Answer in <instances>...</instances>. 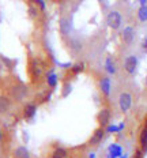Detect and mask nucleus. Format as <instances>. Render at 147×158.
Returning a JSON list of instances; mask_svg holds the SVG:
<instances>
[{
  "label": "nucleus",
  "mask_w": 147,
  "mask_h": 158,
  "mask_svg": "<svg viewBox=\"0 0 147 158\" xmlns=\"http://www.w3.org/2000/svg\"><path fill=\"white\" fill-rule=\"evenodd\" d=\"M38 12H40V10H38L37 7H35V6H33V4H31L30 7H29V15H30L33 19L38 18V15H40V14H38Z\"/></svg>",
  "instance_id": "obj_24"
},
{
  "label": "nucleus",
  "mask_w": 147,
  "mask_h": 158,
  "mask_svg": "<svg viewBox=\"0 0 147 158\" xmlns=\"http://www.w3.org/2000/svg\"><path fill=\"white\" fill-rule=\"evenodd\" d=\"M138 65H139V59L136 57L135 55H129L125 57L124 60V70H125L127 74L133 75L138 70Z\"/></svg>",
  "instance_id": "obj_4"
},
{
  "label": "nucleus",
  "mask_w": 147,
  "mask_h": 158,
  "mask_svg": "<svg viewBox=\"0 0 147 158\" xmlns=\"http://www.w3.org/2000/svg\"><path fill=\"white\" fill-rule=\"evenodd\" d=\"M124 154V149L121 144L112 143L108 146V158H120Z\"/></svg>",
  "instance_id": "obj_10"
},
{
  "label": "nucleus",
  "mask_w": 147,
  "mask_h": 158,
  "mask_svg": "<svg viewBox=\"0 0 147 158\" xmlns=\"http://www.w3.org/2000/svg\"><path fill=\"white\" fill-rule=\"evenodd\" d=\"M145 83H146V87H147V77H146V79H145Z\"/></svg>",
  "instance_id": "obj_30"
},
{
  "label": "nucleus",
  "mask_w": 147,
  "mask_h": 158,
  "mask_svg": "<svg viewBox=\"0 0 147 158\" xmlns=\"http://www.w3.org/2000/svg\"><path fill=\"white\" fill-rule=\"evenodd\" d=\"M104 68H105L106 74L109 75H114L117 72V65H116V61L113 60V57L108 56L105 59V63H104Z\"/></svg>",
  "instance_id": "obj_14"
},
{
  "label": "nucleus",
  "mask_w": 147,
  "mask_h": 158,
  "mask_svg": "<svg viewBox=\"0 0 147 158\" xmlns=\"http://www.w3.org/2000/svg\"><path fill=\"white\" fill-rule=\"evenodd\" d=\"M110 118H112V110H110L109 108H102V109L98 112L97 120H98L100 127L106 128L110 124Z\"/></svg>",
  "instance_id": "obj_5"
},
{
  "label": "nucleus",
  "mask_w": 147,
  "mask_h": 158,
  "mask_svg": "<svg viewBox=\"0 0 147 158\" xmlns=\"http://www.w3.org/2000/svg\"><path fill=\"white\" fill-rule=\"evenodd\" d=\"M87 158H97V156H96V153H93V151H91V153H89Z\"/></svg>",
  "instance_id": "obj_27"
},
{
  "label": "nucleus",
  "mask_w": 147,
  "mask_h": 158,
  "mask_svg": "<svg viewBox=\"0 0 147 158\" xmlns=\"http://www.w3.org/2000/svg\"><path fill=\"white\" fill-rule=\"evenodd\" d=\"M120 158H128V156H127V154H123V156L120 157Z\"/></svg>",
  "instance_id": "obj_29"
},
{
  "label": "nucleus",
  "mask_w": 147,
  "mask_h": 158,
  "mask_svg": "<svg viewBox=\"0 0 147 158\" xmlns=\"http://www.w3.org/2000/svg\"><path fill=\"white\" fill-rule=\"evenodd\" d=\"M139 4H140V7L142 6H147V0H139Z\"/></svg>",
  "instance_id": "obj_26"
},
{
  "label": "nucleus",
  "mask_w": 147,
  "mask_h": 158,
  "mask_svg": "<svg viewBox=\"0 0 147 158\" xmlns=\"http://www.w3.org/2000/svg\"><path fill=\"white\" fill-rule=\"evenodd\" d=\"M139 149L145 154L147 153V116L143 121V127L139 134Z\"/></svg>",
  "instance_id": "obj_9"
},
{
  "label": "nucleus",
  "mask_w": 147,
  "mask_h": 158,
  "mask_svg": "<svg viewBox=\"0 0 147 158\" xmlns=\"http://www.w3.org/2000/svg\"><path fill=\"white\" fill-rule=\"evenodd\" d=\"M106 25L109 29L112 30H119L121 29V25H123V16L119 11L113 10V11H109L106 15Z\"/></svg>",
  "instance_id": "obj_2"
},
{
  "label": "nucleus",
  "mask_w": 147,
  "mask_h": 158,
  "mask_svg": "<svg viewBox=\"0 0 147 158\" xmlns=\"http://www.w3.org/2000/svg\"><path fill=\"white\" fill-rule=\"evenodd\" d=\"M11 109V100L7 95H0V114H6Z\"/></svg>",
  "instance_id": "obj_16"
},
{
  "label": "nucleus",
  "mask_w": 147,
  "mask_h": 158,
  "mask_svg": "<svg viewBox=\"0 0 147 158\" xmlns=\"http://www.w3.org/2000/svg\"><path fill=\"white\" fill-rule=\"evenodd\" d=\"M35 114H37V104L30 102L23 108V118L25 120H27V121L33 120Z\"/></svg>",
  "instance_id": "obj_12"
},
{
  "label": "nucleus",
  "mask_w": 147,
  "mask_h": 158,
  "mask_svg": "<svg viewBox=\"0 0 147 158\" xmlns=\"http://www.w3.org/2000/svg\"><path fill=\"white\" fill-rule=\"evenodd\" d=\"M98 2H104V0H98Z\"/></svg>",
  "instance_id": "obj_31"
},
{
  "label": "nucleus",
  "mask_w": 147,
  "mask_h": 158,
  "mask_svg": "<svg viewBox=\"0 0 147 158\" xmlns=\"http://www.w3.org/2000/svg\"><path fill=\"white\" fill-rule=\"evenodd\" d=\"M70 47L74 52H80L82 51V42L76 38H71L70 40Z\"/></svg>",
  "instance_id": "obj_21"
},
{
  "label": "nucleus",
  "mask_w": 147,
  "mask_h": 158,
  "mask_svg": "<svg viewBox=\"0 0 147 158\" xmlns=\"http://www.w3.org/2000/svg\"><path fill=\"white\" fill-rule=\"evenodd\" d=\"M140 49H142L143 53L147 55V37H145L142 40V42H140Z\"/></svg>",
  "instance_id": "obj_25"
},
{
  "label": "nucleus",
  "mask_w": 147,
  "mask_h": 158,
  "mask_svg": "<svg viewBox=\"0 0 147 158\" xmlns=\"http://www.w3.org/2000/svg\"><path fill=\"white\" fill-rule=\"evenodd\" d=\"M71 90H72V85H71V82L64 81L63 82V90H61V95H63V97H67V95L71 93Z\"/></svg>",
  "instance_id": "obj_22"
},
{
  "label": "nucleus",
  "mask_w": 147,
  "mask_h": 158,
  "mask_svg": "<svg viewBox=\"0 0 147 158\" xmlns=\"http://www.w3.org/2000/svg\"><path fill=\"white\" fill-rule=\"evenodd\" d=\"M60 31L61 35H64V37H70L71 35V33H72V22H71L70 18H61Z\"/></svg>",
  "instance_id": "obj_11"
},
{
  "label": "nucleus",
  "mask_w": 147,
  "mask_h": 158,
  "mask_svg": "<svg viewBox=\"0 0 147 158\" xmlns=\"http://www.w3.org/2000/svg\"><path fill=\"white\" fill-rule=\"evenodd\" d=\"M31 3H34V6L40 10L41 12L47 11V3H45V0H31Z\"/></svg>",
  "instance_id": "obj_23"
},
{
  "label": "nucleus",
  "mask_w": 147,
  "mask_h": 158,
  "mask_svg": "<svg viewBox=\"0 0 147 158\" xmlns=\"http://www.w3.org/2000/svg\"><path fill=\"white\" fill-rule=\"evenodd\" d=\"M84 70V64L83 63H76V64H72V67L68 70L71 77H76V75H79L80 72H83Z\"/></svg>",
  "instance_id": "obj_19"
},
{
  "label": "nucleus",
  "mask_w": 147,
  "mask_h": 158,
  "mask_svg": "<svg viewBox=\"0 0 147 158\" xmlns=\"http://www.w3.org/2000/svg\"><path fill=\"white\" fill-rule=\"evenodd\" d=\"M132 104H133V98H132V94L128 93V91H124V93L120 94L119 97V108L123 113H128L129 109L132 108Z\"/></svg>",
  "instance_id": "obj_3"
},
{
  "label": "nucleus",
  "mask_w": 147,
  "mask_h": 158,
  "mask_svg": "<svg viewBox=\"0 0 147 158\" xmlns=\"http://www.w3.org/2000/svg\"><path fill=\"white\" fill-rule=\"evenodd\" d=\"M45 82H47V85H48L49 89H55L59 85V77H57V74L53 70H51L47 74V77H45Z\"/></svg>",
  "instance_id": "obj_13"
},
{
  "label": "nucleus",
  "mask_w": 147,
  "mask_h": 158,
  "mask_svg": "<svg viewBox=\"0 0 147 158\" xmlns=\"http://www.w3.org/2000/svg\"><path fill=\"white\" fill-rule=\"evenodd\" d=\"M105 134H106L105 128L98 127L97 130L93 132V135H91V138H90V140H89V144H90V146H98V144H100L104 140V138H105Z\"/></svg>",
  "instance_id": "obj_8"
},
{
  "label": "nucleus",
  "mask_w": 147,
  "mask_h": 158,
  "mask_svg": "<svg viewBox=\"0 0 147 158\" xmlns=\"http://www.w3.org/2000/svg\"><path fill=\"white\" fill-rule=\"evenodd\" d=\"M45 65L42 64V61L38 57H31L29 60V75L33 83H38L41 81L42 75L45 72Z\"/></svg>",
  "instance_id": "obj_1"
},
{
  "label": "nucleus",
  "mask_w": 147,
  "mask_h": 158,
  "mask_svg": "<svg viewBox=\"0 0 147 158\" xmlns=\"http://www.w3.org/2000/svg\"><path fill=\"white\" fill-rule=\"evenodd\" d=\"M3 140V132H2V130H0V142Z\"/></svg>",
  "instance_id": "obj_28"
},
{
  "label": "nucleus",
  "mask_w": 147,
  "mask_h": 158,
  "mask_svg": "<svg viewBox=\"0 0 147 158\" xmlns=\"http://www.w3.org/2000/svg\"><path fill=\"white\" fill-rule=\"evenodd\" d=\"M49 158H70V153L64 147H55L49 154Z\"/></svg>",
  "instance_id": "obj_15"
},
{
  "label": "nucleus",
  "mask_w": 147,
  "mask_h": 158,
  "mask_svg": "<svg viewBox=\"0 0 147 158\" xmlns=\"http://www.w3.org/2000/svg\"><path fill=\"white\" fill-rule=\"evenodd\" d=\"M136 37V31L133 26H125L121 31V40L125 45H131L133 41H135Z\"/></svg>",
  "instance_id": "obj_6"
},
{
  "label": "nucleus",
  "mask_w": 147,
  "mask_h": 158,
  "mask_svg": "<svg viewBox=\"0 0 147 158\" xmlns=\"http://www.w3.org/2000/svg\"><path fill=\"white\" fill-rule=\"evenodd\" d=\"M100 90L104 97L109 98L110 93H112V81L109 77H102L100 79Z\"/></svg>",
  "instance_id": "obj_7"
},
{
  "label": "nucleus",
  "mask_w": 147,
  "mask_h": 158,
  "mask_svg": "<svg viewBox=\"0 0 147 158\" xmlns=\"http://www.w3.org/2000/svg\"><path fill=\"white\" fill-rule=\"evenodd\" d=\"M138 19L140 22H147V6H142L138 10Z\"/></svg>",
  "instance_id": "obj_20"
},
{
  "label": "nucleus",
  "mask_w": 147,
  "mask_h": 158,
  "mask_svg": "<svg viewBox=\"0 0 147 158\" xmlns=\"http://www.w3.org/2000/svg\"><path fill=\"white\" fill-rule=\"evenodd\" d=\"M124 128H125V123H124V121H121V123H119V124L110 123L109 126L105 128V131H106V134H120Z\"/></svg>",
  "instance_id": "obj_18"
},
{
  "label": "nucleus",
  "mask_w": 147,
  "mask_h": 158,
  "mask_svg": "<svg viewBox=\"0 0 147 158\" xmlns=\"http://www.w3.org/2000/svg\"><path fill=\"white\" fill-rule=\"evenodd\" d=\"M14 158H30V151L25 146H18L12 153Z\"/></svg>",
  "instance_id": "obj_17"
}]
</instances>
